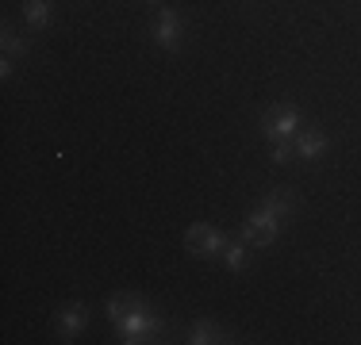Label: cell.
Masks as SVG:
<instances>
[{"label": "cell", "instance_id": "6da1fadb", "mask_svg": "<svg viewBox=\"0 0 361 345\" xmlns=\"http://www.w3.org/2000/svg\"><path fill=\"white\" fill-rule=\"evenodd\" d=\"M108 322L116 326V338L123 345H142V341H161V322L150 310V303L139 296V291H119V296L108 299Z\"/></svg>", "mask_w": 361, "mask_h": 345}, {"label": "cell", "instance_id": "7a4b0ae2", "mask_svg": "<svg viewBox=\"0 0 361 345\" xmlns=\"http://www.w3.org/2000/svg\"><path fill=\"white\" fill-rule=\"evenodd\" d=\"M300 108L296 104H273L269 111L262 115V138L265 142H285V138H296V131H300Z\"/></svg>", "mask_w": 361, "mask_h": 345}, {"label": "cell", "instance_id": "3957f363", "mask_svg": "<svg viewBox=\"0 0 361 345\" xmlns=\"http://www.w3.org/2000/svg\"><path fill=\"white\" fill-rule=\"evenodd\" d=\"M281 227H285V219H281V215H273L269 207L257 203L254 211L246 215V222H243V242H250L254 249H265V246H273V242H277Z\"/></svg>", "mask_w": 361, "mask_h": 345}, {"label": "cell", "instance_id": "277c9868", "mask_svg": "<svg viewBox=\"0 0 361 345\" xmlns=\"http://www.w3.org/2000/svg\"><path fill=\"white\" fill-rule=\"evenodd\" d=\"M227 234H223L219 227H208V222H192V227L185 230V249L192 257H219L223 253V246H227Z\"/></svg>", "mask_w": 361, "mask_h": 345}, {"label": "cell", "instance_id": "5b68a950", "mask_svg": "<svg viewBox=\"0 0 361 345\" xmlns=\"http://www.w3.org/2000/svg\"><path fill=\"white\" fill-rule=\"evenodd\" d=\"M154 42H158L161 50H169V54L180 50V42H185V15H180L177 8H161L158 23H154Z\"/></svg>", "mask_w": 361, "mask_h": 345}, {"label": "cell", "instance_id": "8992f818", "mask_svg": "<svg viewBox=\"0 0 361 345\" xmlns=\"http://www.w3.org/2000/svg\"><path fill=\"white\" fill-rule=\"evenodd\" d=\"M89 326V307L85 303H66V307H58V315H54V334L62 341H73L77 334Z\"/></svg>", "mask_w": 361, "mask_h": 345}, {"label": "cell", "instance_id": "52a82bcc", "mask_svg": "<svg viewBox=\"0 0 361 345\" xmlns=\"http://www.w3.org/2000/svg\"><path fill=\"white\" fill-rule=\"evenodd\" d=\"M292 146H296L300 161H319L326 153V134L319 131V127H300L296 138H292Z\"/></svg>", "mask_w": 361, "mask_h": 345}, {"label": "cell", "instance_id": "ba28073f", "mask_svg": "<svg viewBox=\"0 0 361 345\" xmlns=\"http://www.w3.org/2000/svg\"><path fill=\"white\" fill-rule=\"evenodd\" d=\"M250 242H243V238H231L227 246H223V253H219V261H223V269H231V272H243V269H250Z\"/></svg>", "mask_w": 361, "mask_h": 345}, {"label": "cell", "instance_id": "9c48e42d", "mask_svg": "<svg viewBox=\"0 0 361 345\" xmlns=\"http://www.w3.org/2000/svg\"><path fill=\"white\" fill-rule=\"evenodd\" d=\"M188 345H223V341H235L227 330H219L216 322H208V318H200V322L188 326Z\"/></svg>", "mask_w": 361, "mask_h": 345}, {"label": "cell", "instance_id": "30bf717a", "mask_svg": "<svg viewBox=\"0 0 361 345\" xmlns=\"http://www.w3.org/2000/svg\"><path fill=\"white\" fill-rule=\"evenodd\" d=\"M50 4H54V0H23V23L42 31L50 23Z\"/></svg>", "mask_w": 361, "mask_h": 345}, {"label": "cell", "instance_id": "8fae6325", "mask_svg": "<svg viewBox=\"0 0 361 345\" xmlns=\"http://www.w3.org/2000/svg\"><path fill=\"white\" fill-rule=\"evenodd\" d=\"M262 207H269L273 215H281V219H288V215L296 211V196H292V192H285V188H273V192L262 200Z\"/></svg>", "mask_w": 361, "mask_h": 345}, {"label": "cell", "instance_id": "7c38bea8", "mask_svg": "<svg viewBox=\"0 0 361 345\" xmlns=\"http://www.w3.org/2000/svg\"><path fill=\"white\" fill-rule=\"evenodd\" d=\"M0 42H4V58H23L31 50V42L27 39H20L12 27H4V34H0Z\"/></svg>", "mask_w": 361, "mask_h": 345}, {"label": "cell", "instance_id": "4fadbf2b", "mask_svg": "<svg viewBox=\"0 0 361 345\" xmlns=\"http://www.w3.org/2000/svg\"><path fill=\"white\" fill-rule=\"evenodd\" d=\"M292 158H296V146H292V138H285V142H273V146H269V161H273V165H288Z\"/></svg>", "mask_w": 361, "mask_h": 345}, {"label": "cell", "instance_id": "5bb4252c", "mask_svg": "<svg viewBox=\"0 0 361 345\" xmlns=\"http://www.w3.org/2000/svg\"><path fill=\"white\" fill-rule=\"evenodd\" d=\"M154 4H158V0H154Z\"/></svg>", "mask_w": 361, "mask_h": 345}]
</instances>
